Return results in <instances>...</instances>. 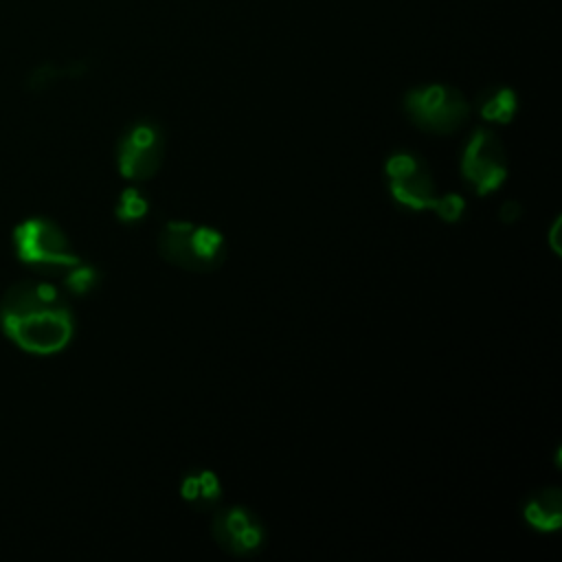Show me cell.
<instances>
[{
	"mask_svg": "<svg viewBox=\"0 0 562 562\" xmlns=\"http://www.w3.org/2000/svg\"><path fill=\"white\" fill-rule=\"evenodd\" d=\"M0 329L22 351L53 356L75 336L66 294L48 281H18L0 299Z\"/></svg>",
	"mask_w": 562,
	"mask_h": 562,
	"instance_id": "obj_1",
	"label": "cell"
},
{
	"mask_svg": "<svg viewBox=\"0 0 562 562\" xmlns=\"http://www.w3.org/2000/svg\"><path fill=\"white\" fill-rule=\"evenodd\" d=\"M156 246L165 261L198 274L217 270L228 255L226 237L217 228L187 220L167 222L158 233Z\"/></svg>",
	"mask_w": 562,
	"mask_h": 562,
	"instance_id": "obj_2",
	"label": "cell"
},
{
	"mask_svg": "<svg viewBox=\"0 0 562 562\" xmlns=\"http://www.w3.org/2000/svg\"><path fill=\"white\" fill-rule=\"evenodd\" d=\"M11 244L15 259L46 277H61L68 268L81 261L72 248L70 237L59 224L48 217H26L11 231Z\"/></svg>",
	"mask_w": 562,
	"mask_h": 562,
	"instance_id": "obj_3",
	"label": "cell"
},
{
	"mask_svg": "<svg viewBox=\"0 0 562 562\" xmlns=\"http://www.w3.org/2000/svg\"><path fill=\"white\" fill-rule=\"evenodd\" d=\"M404 112L408 121L430 134H452L470 119V101L452 86L426 83L404 94Z\"/></svg>",
	"mask_w": 562,
	"mask_h": 562,
	"instance_id": "obj_4",
	"label": "cell"
},
{
	"mask_svg": "<svg viewBox=\"0 0 562 562\" xmlns=\"http://www.w3.org/2000/svg\"><path fill=\"white\" fill-rule=\"evenodd\" d=\"M165 158V132L156 121L132 123L116 143L119 173L132 182L154 178Z\"/></svg>",
	"mask_w": 562,
	"mask_h": 562,
	"instance_id": "obj_5",
	"label": "cell"
},
{
	"mask_svg": "<svg viewBox=\"0 0 562 562\" xmlns=\"http://www.w3.org/2000/svg\"><path fill=\"white\" fill-rule=\"evenodd\" d=\"M386 184L393 200L411 211H432L439 195L428 162L408 149H400L386 158Z\"/></svg>",
	"mask_w": 562,
	"mask_h": 562,
	"instance_id": "obj_6",
	"label": "cell"
},
{
	"mask_svg": "<svg viewBox=\"0 0 562 562\" xmlns=\"http://www.w3.org/2000/svg\"><path fill=\"white\" fill-rule=\"evenodd\" d=\"M507 169V151L501 138L487 127L474 130L461 154L465 184L479 195H487L505 182Z\"/></svg>",
	"mask_w": 562,
	"mask_h": 562,
	"instance_id": "obj_7",
	"label": "cell"
},
{
	"mask_svg": "<svg viewBox=\"0 0 562 562\" xmlns=\"http://www.w3.org/2000/svg\"><path fill=\"white\" fill-rule=\"evenodd\" d=\"M209 531L215 544L235 558H250L259 553L266 542L263 522L255 512L241 505L215 509Z\"/></svg>",
	"mask_w": 562,
	"mask_h": 562,
	"instance_id": "obj_8",
	"label": "cell"
},
{
	"mask_svg": "<svg viewBox=\"0 0 562 562\" xmlns=\"http://www.w3.org/2000/svg\"><path fill=\"white\" fill-rule=\"evenodd\" d=\"M522 518L538 531H555L562 522V492L560 487H544L533 492L525 507Z\"/></svg>",
	"mask_w": 562,
	"mask_h": 562,
	"instance_id": "obj_9",
	"label": "cell"
},
{
	"mask_svg": "<svg viewBox=\"0 0 562 562\" xmlns=\"http://www.w3.org/2000/svg\"><path fill=\"white\" fill-rule=\"evenodd\" d=\"M479 114L490 123H509L518 110L516 92L507 86H490L476 97Z\"/></svg>",
	"mask_w": 562,
	"mask_h": 562,
	"instance_id": "obj_10",
	"label": "cell"
},
{
	"mask_svg": "<svg viewBox=\"0 0 562 562\" xmlns=\"http://www.w3.org/2000/svg\"><path fill=\"white\" fill-rule=\"evenodd\" d=\"M180 490H182V496L198 509H206L209 505H215V501L220 498L217 476L209 470L187 474Z\"/></svg>",
	"mask_w": 562,
	"mask_h": 562,
	"instance_id": "obj_11",
	"label": "cell"
},
{
	"mask_svg": "<svg viewBox=\"0 0 562 562\" xmlns=\"http://www.w3.org/2000/svg\"><path fill=\"white\" fill-rule=\"evenodd\" d=\"M83 64H79V61H72V64H53V61H46V64H42V66H37L31 75H29V79H26V83H29V88L31 90H46V88H50V86H55L59 79H66V77H79L81 72H83Z\"/></svg>",
	"mask_w": 562,
	"mask_h": 562,
	"instance_id": "obj_12",
	"label": "cell"
},
{
	"mask_svg": "<svg viewBox=\"0 0 562 562\" xmlns=\"http://www.w3.org/2000/svg\"><path fill=\"white\" fill-rule=\"evenodd\" d=\"M99 281H101V272L94 266L86 263V261H79L77 266L68 268L61 274V285L72 296L90 294L99 285Z\"/></svg>",
	"mask_w": 562,
	"mask_h": 562,
	"instance_id": "obj_13",
	"label": "cell"
},
{
	"mask_svg": "<svg viewBox=\"0 0 562 562\" xmlns=\"http://www.w3.org/2000/svg\"><path fill=\"white\" fill-rule=\"evenodd\" d=\"M147 211H149V202L138 189L121 191V195L116 200V206H114L116 220L123 222V224H134V222L143 220L147 215Z\"/></svg>",
	"mask_w": 562,
	"mask_h": 562,
	"instance_id": "obj_14",
	"label": "cell"
},
{
	"mask_svg": "<svg viewBox=\"0 0 562 562\" xmlns=\"http://www.w3.org/2000/svg\"><path fill=\"white\" fill-rule=\"evenodd\" d=\"M432 211L443 220V222H459L465 213V200L457 193H443L437 195Z\"/></svg>",
	"mask_w": 562,
	"mask_h": 562,
	"instance_id": "obj_15",
	"label": "cell"
},
{
	"mask_svg": "<svg viewBox=\"0 0 562 562\" xmlns=\"http://www.w3.org/2000/svg\"><path fill=\"white\" fill-rule=\"evenodd\" d=\"M520 215H522V209H520V204L514 202V200L505 202V204L501 206V211H498V217H501L505 224H514Z\"/></svg>",
	"mask_w": 562,
	"mask_h": 562,
	"instance_id": "obj_16",
	"label": "cell"
}]
</instances>
